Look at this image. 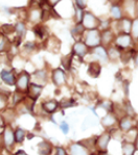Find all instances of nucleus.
<instances>
[{"label": "nucleus", "instance_id": "ddd939ff", "mask_svg": "<svg viewBox=\"0 0 138 155\" xmlns=\"http://www.w3.org/2000/svg\"><path fill=\"white\" fill-rule=\"evenodd\" d=\"M121 148H122V155H134L135 151H136L135 145L129 142H123Z\"/></svg>", "mask_w": 138, "mask_h": 155}, {"label": "nucleus", "instance_id": "0eeeda50", "mask_svg": "<svg viewBox=\"0 0 138 155\" xmlns=\"http://www.w3.org/2000/svg\"><path fill=\"white\" fill-rule=\"evenodd\" d=\"M42 89H43V87H42V85H38V84H35V83L28 85V89H27L28 96H29L30 98L35 101V100L40 96Z\"/></svg>", "mask_w": 138, "mask_h": 155}, {"label": "nucleus", "instance_id": "473e14b6", "mask_svg": "<svg viewBox=\"0 0 138 155\" xmlns=\"http://www.w3.org/2000/svg\"><path fill=\"white\" fill-rule=\"evenodd\" d=\"M16 155H26V154L24 153V151H18Z\"/></svg>", "mask_w": 138, "mask_h": 155}, {"label": "nucleus", "instance_id": "412c9836", "mask_svg": "<svg viewBox=\"0 0 138 155\" xmlns=\"http://www.w3.org/2000/svg\"><path fill=\"white\" fill-rule=\"evenodd\" d=\"M131 38H135V39H138V19L132 21V28H131Z\"/></svg>", "mask_w": 138, "mask_h": 155}, {"label": "nucleus", "instance_id": "aec40b11", "mask_svg": "<svg viewBox=\"0 0 138 155\" xmlns=\"http://www.w3.org/2000/svg\"><path fill=\"white\" fill-rule=\"evenodd\" d=\"M14 137H15L16 142L21 143L23 140H24V137H25V132H24V130L21 129V128H18V129L16 130V132H15V134H14Z\"/></svg>", "mask_w": 138, "mask_h": 155}, {"label": "nucleus", "instance_id": "bb28decb", "mask_svg": "<svg viewBox=\"0 0 138 155\" xmlns=\"http://www.w3.org/2000/svg\"><path fill=\"white\" fill-rule=\"evenodd\" d=\"M6 105V98L3 96V95L0 94V109L4 108Z\"/></svg>", "mask_w": 138, "mask_h": 155}, {"label": "nucleus", "instance_id": "f03ea898", "mask_svg": "<svg viewBox=\"0 0 138 155\" xmlns=\"http://www.w3.org/2000/svg\"><path fill=\"white\" fill-rule=\"evenodd\" d=\"M101 44V32L97 29H91L87 32L85 45L87 47H97Z\"/></svg>", "mask_w": 138, "mask_h": 155}, {"label": "nucleus", "instance_id": "7ed1b4c3", "mask_svg": "<svg viewBox=\"0 0 138 155\" xmlns=\"http://www.w3.org/2000/svg\"><path fill=\"white\" fill-rule=\"evenodd\" d=\"M109 140H110V134L109 133H103L98 137H96L94 144L99 151H107V146L109 144Z\"/></svg>", "mask_w": 138, "mask_h": 155}, {"label": "nucleus", "instance_id": "c756f323", "mask_svg": "<svg viewBox=\"0 0 138 155\" xmlns=\"http://www.w3.org/2000/svg\"><path fill=\"white\" fill-rule=\"evenodd\" d=\"M57 155H66L65 150H64L63 148H61V147L57 148Z\"/></svg>", "mask_w": 138, "mask_h": 155}, {"label": "nucleus", "instance_id": "f3484780", "mask_svg": "<svg viewBox=\"0 0 138 155\" xmlns=\"http://www.w3.org/2000/svg\"><path fill=\"white\" fill-rule=\"evenodd\" d=\"M39 152L41 155H49L51 152V145L47 142H42L39 145Z\"/></svg>", "mask_w": 138, "mask_h": 155}, {"label": "nucleus", "instance_id": "c9c22d12", "mask_svg": "<svg viewBox=\"0 0 138 155\" xmlns=\"http://www.w3.org/2000/svg\"><path fill=\"white\" fill-rule=\"evenodd\" d=\"M137 129H138V124H137Z\"/></svg>", "mask_w": 138, "mask_h": 155}, {"label": "nucleus", "instance_id": "72a5a7b5", "mask_svg": "<svg viewBox=\"0 0 138 155\" xmlns=\"http://www.w3.org/2000/svg\"><path fill=\"white\" fill-rule=\"evenodd\" d=\"M3 125V120H2V118L0 117V126H2Z\"/></svg>", "mask_w": 138, "mask_h": 155}, {"label": "nucleus", "instance_id": "a878e982", "mask_svg": "<svg viewBox=\"0 0 138 155\" xmlns=\"http://www.w3.org/2000/svg\"><path fill=\"white\" fill-rule=\"evenodd\" d=\"M41 18V14H40L39 11H32V15H30V19H32V21H36L38 20V19Z\"/></svg>", "mask_w": 138, "mask_h": 155}, {"label": "nucleus", "instance_id": "4be33fe9", "mask_svg": "<svg viewBox=\"0 0 138 155\" xmlns=\"http://www.w3.org/2000/svg\"><path fill=\"white\" fill-rule=\"evenodd\" d=\"M72 56H73V53L63 57V59H62V65L64 66V68L65 69L70 68V64H71V61H72Z\"/></svg>", "mask_w": 138, "mask_h": 155}, {"label": "nucleus", "instance_id": "423d86ee", "mask_svg": "<svg viewBox=\"0 0 138 155\" xmlns=\"http://www.w3.org/2000/svg\"><path fill=\"white\" fill-rule=\"evenodd\" d=\"M28 81H29V75L26 72H22L19 75L18 81H17V87L19 90L25 91L28 89Z\"/></svg>", "mask_w": 138, "mask_h": 155}, {"label": "nucleus", "instance_id": "393cba45", "mask_svg": "<svg viewBox=\"0 0 138 155\" xmlns=\"http://www.w3.org/2000/svg\"><path fill=\"white\" fill-rule=\"evenodd\" d=\"M34 31L38 37L43 38L44 35H45V28L43 27V26H37V27L34 29Z\"/></svg>", "mask_w": 138, "mask_h": 155}, {"label": "nucleus", "instance_id": "4468645a", "mask_svg": "<svg viewBox=\"0 0 138 155\" xmlns=\"http://www.w3.org/2000/svg\"><path fill=\"white\" fill-rule=\"evenodd\" d=\"M58 106H59V103H58V101H56V100H50V101H47L42 104V107H43L44 110L49 114L56 111V109L58 108Z\"/></svg>", "mask_w": 138, "mask_h": 155}, {"label": "nucleus", "instance_id": "5701e85b", "mask_svg": "<svg viewBox=\"0 0 138 155\" xmlns=\"http://www.w3.org/2000/svg\"><path fill=\"white\" fill-rule=\"evenodd\" d=\"M111 14H112V17H114L115 19H120L121 18V11L120 8L118 5H114L111 8Z\"/></svg>", "mask_w": 138, "mask_h": 155}, {"label": "nucleus", "instance_id": "9b49d317", "mask_svg": "<svg viewBox=\"0 0 138 155\" xmlns=\"http://www.w3.org/2000/svg\"><path fill=\"white\" fill-rule=\"evenodd\" d=\"M101 69L102 67L97 61H92V63H90L89 68H88V74L91 77L96 78L99 75V73H101Z\"/></svg>", "mask_w": 138, "mask_h": 155}, {"label": "nucleus", "instance_id": "f704fd0d", "mask_svg": "<svg viewBox=\"0 0 138 155\" xmlns=\"http://www.w3.org/2000/svg\"><path fill=\"white\" fill-rule=\"evenodd\" d=\"M135 147L138 148V137H137V139H136V145H135Z\"/></svg>", "mask_w": 138, "mask_h": 155}, {"label": "nucleus", "instance_id": "a211bd4d", "mask_svg": "<svg viewBox=\"0 0 138 155\" xmlns=\"http://www.w3.org/2000/svg\"><path fill=\"white\" fill-rule=\"evenodd\" d=\"M116 122V118L111 114H108L106 117L104 118V120L102 121V124L106 127H111L112 125H114Z\"/></svg>", "mask_w": 138, "mask_h": 155}, {"label": "nucleus", "instance_id": "f257e3e1", "mask_svg": "<svg viewBox=\"0 0 138 155\" xmlns=\"http://www.w3.org/2000/svg\"><path fill=\"white\" fill-rule=\"evenodd\" d=\"M81 23L84 26V28H88L89 30H91V29H96L99 26V24H101V21H99V19H97L93 14L86 13L84 15V17H83V20Z\"/></svg>", "mask_w": 138, "mask_h": 155}, {"label": "nucleus", "instance_id": "2eb2a0df", "mask_svg": "<svg viewBox=\"0 0 138 155\" xmlns=\"http://www.w3.org/2000/svg\"><path fill=\"white\" fill-rule=\"evenodd\" d=\"M119 127L122 131H129L132 128V119L130 117H123L119 122Z\"/></svg>", "mask_w": 138, "mask_h": 155}, {"label": "nucleus", "instance_id": "2f4dec72", "mask_svg": "<svg viewBox=\"0 0 138 155\" xmlns=\"http://www.w3.org/2000/svg\"><path fill=\"white\" fill-rule=\"evenodd\" d=\"M4 46H5V41H4V39H0V51H2V50L4 49Z\"/></svg>", "mask_w": 138, "mask_h": 155}, {"label": "nucleus", "instance_id": "c85d7f7f", "mask_svg": "<svg viewBox=\"0 0 138 155\" xmlns=\"http://www.w3.org/2000/svg\"><path fill=\"white\" fill-rule=\"evenodd\" d=\"M12 27H13L12 25H3L2 26V29L6 32H9V31H13L14 30V28H12Z\"/></svg>", "mask_w": 138, "mask_h": 155}, {"label": "nucleus", "instance_id": "7c9ffc66", "mask_svg": "<svg viewBox=\"0 0 138 155\" xmlns=\"http://www.w3.org/2000/svg\"><path fill=\"white\" fill-rule=\"evenodd\" d=\"M77 2V5L78 6V8H81V9H83L86 6V3H85L84 1H75Z\"/></svg>", "mask_w": 138, "mask_h": 155}, {"label": "nucleus", "instance_id": "6ab92c4d", "mask_svg": "<svg viewBox=\"0 0 138 155\" xmlns=\"http://www.w3.org/2000/svg\"><path fill=\"white\" fill-rule=\"evenodd\" d=\"M93 53L96 55L98 58H102V59H107V51L106 49L104 48V47L102 46H97L95 47L94 50H93Z\"/></svg>", "mask_w": 138, "mask_h": 155}, {"label": "nucleus", "instance_id": "20e7f679", "mask_svg": "<svg viewBox=\"0 0 138 155\" xmlns=\"http://www.w3.org/2000/svg\"><path fill=\"white\" fill-rule=\"evenodd\" d=\"M131 41H132V38L131 35H126V33H120L117 38L115 39L116 42V47H119L121 49H125L126 47L130 46Z\"/></svg>", "mask_w": 138, "mask_h": 155}, {"label": "nucleus", "instance_id": "cd10ccee", "mask_svg": "<svg viewBox=\"0 0 138 155\" xmlns=\"http://www.w3.org/2000/svg\"><path fill=\"white\" fill-rule=\"evenodd\" d=\"M61 130L63 131L64 133H68V131H69V126H68V124L67 123H65V122H63L61 124Z\"/></svg>", "mask_w": 138, "mask_h": 155}, {"label": "nucleus", "instance_id": "1a4fd4ad", "mask_svg": "<svg viewBox=\"0 0 138 155\" xmlns=\"http://www.w3.org/2000/svg\"><path fill=\"white\" fill-rule=\"evenodd\" d=\"M3 139H4V144H5L6 147L13 146L14 140H15V137H14L13 130H12L11 127H6L5 129H4Z\"/></svg>", "mask_w": 138, "mask_h": 155}, {"label": "nucleus", "instance_id": "dca6fc26", "mask_svg": "<svg viewBox=\"0 0 138 155\" xmlns=\"http://www.w3.org/2000/svg\"><path fill=\"white\" fill-rule=\"evenodd\" d=\"M113 40H114V35H113L112 31H111V30H109V29L105 30L103 35H101V42H103L104 44H106V45L110 44Z\"/></svg>", "mask_w": 138, "mask_h": 155}, {"label": "nucleus", "instance_id": "39448f33", "mask_svg": "<svg viewBox=\"0 0 138 155\" xmlns=\"http://www.w3.org/2000/svg\"><path fill=\"white\" fill-rule=\"evenodd\" d=\"M52 79H53V82L56 83L57 85L64 84L66 81V75H65V73H64V71L61 70V69H56V70L52 72Z\"/></svg>", "mask_w": 138, "mask_h": 155}, {"label": "nucleus", "instance_id": "6e6552de", "mask_svg": "<svg viewBox=\"0 0 138 155\" xmlns=\"http://www.w3.org/2000/svg\"><path fill=\"white\" fill-rule=\"evenodd\" d=\"M70 152L71 155H90L87 148L81 144H73L70 146Z\"/></svg>", "mask_w": 138, "mask_h": 155}, {"label": "nucleus", "instance_id": "f8f14e48", "mask_svg": "<svg viewBox=\"0 0 138 155\" xmlns=\"http://www.w3.org/2000/svg\"><path fill=\"white\" fill-rule=\"evenodd\" d=\"M0 76H1V79L3 80L5 83L11 85H14L16 83V77L13 73L9 72V71H2L0 73Z\"/></svg>", "mask_w": 138, "mask_h": 155}, {"label": "nucleus", "instance_id": "b1692460", "mask_svg": "<svg viewBox=\"0 0 138 155\" xmlns=\"http://www.w3.org/2000/svg\"><path fill=\"white\" fill-rule=\"evenodd\" d=\"M16 30H17V32H18V35H19V37L22 38L23 35H24L25 30H26L25 25L23 24V23H18L17 26H16Z\"/></svg>", "mask_w": 138, "mask_h": 155}, {"label": "nucleus", "instance_id": "9d476101", "mask_svg": "<svg viewBox=\"0 0 138 155\" xmlns=\"http://www.w3.org/2000/svg\"><path fill=\"white\" fill-rule=\"evenodd\" d=\"M87 52H88V47L84 43L78 42V43H75L74 46H73V53L78 54L80 57H84L87 54Z\"/></svg>", "mask_w": 138, "mask_h": 155}]
</instances>
